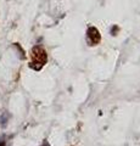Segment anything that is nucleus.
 I'll return each instance as SVG.
<instances>
[{"instance_id": "f257e3e1", "label": "nucleus", "mask_w": 140, "mask_h": 146, "mask_svg": "<svg viewBox=\"0 0 140 146\" xmlns=\"http://www.w3.org/2000/svg\"><path fill=\"white\" fill-rule=\"evenodd\" d=\"M32 58H33V62H38L40 65H44L45 62H46V51L42 48V46H34L32 49Z\"/></svg>"}, {"instance_id": "f03ea898", "label": "nucleus", "mask_w": 140, "mask_h": 146, "mask_svg": "<svg viewBox=\"0 0 140 146\" xmlns=\"http://www.w3.org/2000/svg\"><path fill=\"white\" fill-rule=\"evenodd\" d=\"M87 38H88V42L90 45H96L101 39L100 32H99L98 28H95V27H90L87 32Z\"/></svg>"}]
</instances>
